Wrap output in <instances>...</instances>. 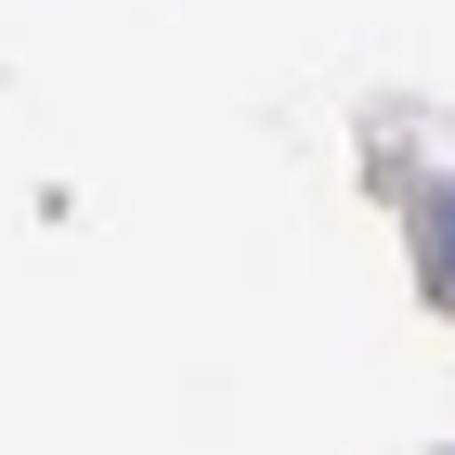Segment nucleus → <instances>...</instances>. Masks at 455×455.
I'll return each mask as SVG.
<instances>
[{"label": "nucleus", "mask_w": 455, "mask_h": 455, "mask_svg": "<svg viewBox=\"0 0 455 455\" xmlns=\"http://www.w3.org/2000/svg\"><path fill=\"white\" fill-rule=\"evenodd\" d=\"M417 286L455 313V182H429V196H417Z\"/></svg>", "instance_id": "1"}]
</instances>
